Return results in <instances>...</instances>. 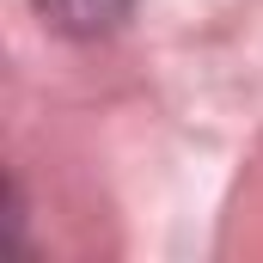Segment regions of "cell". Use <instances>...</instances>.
<instances>
[{
    "label": "cell",
    "instance_id": "1",
    "mask_svg": "<svg viewBox=\"0 0 263 263\" xmlns=\"http://www.w3.org/2000/svg\"><path fill=\"white\" fill-rule=\"evenodd\" d=\"M55 31L67 37H104V31H117L123 18H129L141 0H31Z\"/></svg>",
    "mask_w": 263,
    "mask_h": 263
}]
</instances>
